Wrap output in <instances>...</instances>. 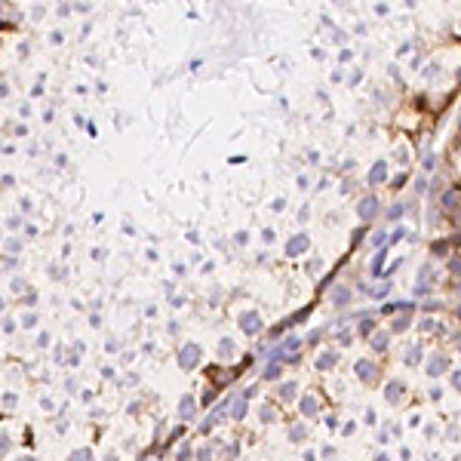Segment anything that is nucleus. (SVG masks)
Here are the masks:
<instances>
[{"label": "nucleus", "mask_w": 461, "mask_h": 461, "mask_svg": "<svg viewBox=\"0 0 461 461\" xmlns=\"http://www.w3.org/2000/svg\"><path fill=\"white\" fill-rule=\"evenodd\" d=\"M384 175H388V166H384V163H375V166H372V172H369V181H372V185H378V181H384Z\"/></svg>", "instance_id": "nucleus-1"}]
</instances>
